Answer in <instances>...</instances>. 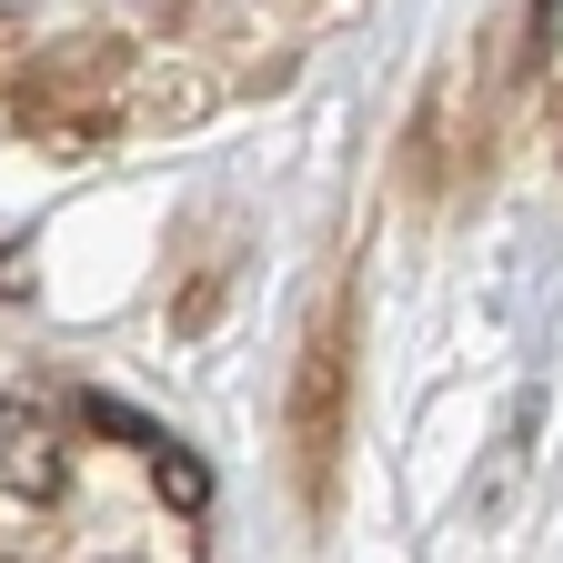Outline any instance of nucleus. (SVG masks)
I'll return each instance as SVG.
<instances>
[{
	"label": "nucleus",
	"instance_id": "nucleus-5",
	"mask_svg": "<svg viewBox=\"0 0 563 563\" xmlns=\"http://www.w3.org/2000/svg\"><path fill=\"white\" fill-rule=\"evenodd\" d=\"M152 483H162V504H172V514H201V504H211V473H201V453H181L172 433H152Z\"/></svg>",
	"mask_w": 563,
	"mask_h": 563
},
{
	"label": "nucleus",
	"instance_id": "nucleus-1",
	"mask_svg": "<svg viewBox=\"0 0 563 563\" xmlns=\"http://www.w3.org/2000/svg\"><path fill=\"white\" fill-rule=\"evenodd\" d=\"M352 352H363V302L352 282L312 302L302 342H292V383H282V443H292V493L302 514L332 523L342 514V463H352Z\"/></svg>",
	"mask_w": 563,
	"mask_h": 563
},
{
	"label": "nucleus",
	"instance_id": "nucleus-7",
	"mask_svg": "<svg viewBox=\"0 0 563 563\" xmlns=\"http://www.w3.org/2000/svg\"><path fill=\"white\" fill-rule=\"evenodd\" d=\"M553 131H563V81H553Z\"/></svg>",
	"mask_w": 563,
	"mask_h": 563
},
{
	"label": "nucleus",
	"instance_id": "nucleus-4",
	"mask_svg": "<svg viewBox=\"0 0 563 563\" xmlns=\"http://www.w3.org/2000/svg\"><path fill=\"white\" fill-rule=\"evenodd\" d=\"M60 483H70V443H60L51 402L0 393V493H21V504H60Z\"/></svg>",
	"mask_w": 563,
	"mask_h": 563
},
{
	"label": "nucleus",
	"instance_id": "nucleus-3",
	"mask_svg": "<svg viewBox=\"0 0 563 563\" xmlns=\"http://www.w3.org/2000/svg\"><path fill=\"white\" fill-rule=\"evenodd\" d=\"M504 101H514V51L504 41H473L443 81H422V101H412V131H402V191L422 201V211H443L473 172H483V152H493V121H504Z\"/></svg>",
	"mask_w": 563,
	"mask_h": 563
},
{
	"label": "nucleus",
	"instance_id": "nucleus-2",
	"mask_svg": "<svg viewBox=\"0 0 563 563\" xmlns=\"http://www.w3.org/2000/svg\"><path fill=\"white\" fill-rule=\"evenodd\" d=\"M0 111H11V131H31V141L91 152V141H111L121 121L152 111V101H141V51L121 31H70V41H51V51H31L11 70Z\"/></svg>",
	"mask_w": 563,
	"mask_h": 563
},
{
	"label": "nucleus",
	"instance_id": "nucleus-6",
	"mask_svg": "<svg viewBox=\"0 0 563 563\" xmlns=\"http://www.w3.org/2000/svg\"><path fill=\"white\" fill-rule=\"evenodd\" d=\"M553 51H563V0H533V11H523V41H514V81L553 70Z\"/></svg>",
	"mask_w": 563,
	"mask_h": 563
}]
</instances>
